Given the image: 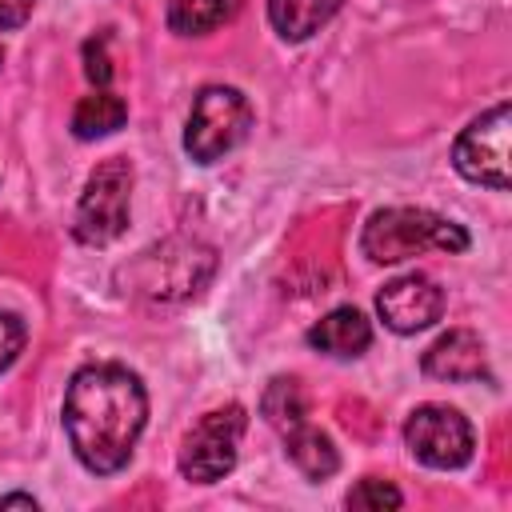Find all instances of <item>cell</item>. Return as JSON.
I'll list each match as a JSON object with an SVG mask.
<instances>
[{"label":"cell","mask_w":512,"mask_h":512,"mask_svg":"<svg viewBox=\"0 0 512 512\" xmlns=\"http://www.w3.org/2000/svg\"><path fill=\"white\" fill-rule=\"evenodd\" d=\"M148 420V392L136 372L124 364H88L68 380L64 392V428L76 460L112 476L132 460V448Z\"/></svg>","instance_id":"6da1fadb"},{"label":"cell","mask_w":512,"mask_h":512,"mask_svg":"<svg viewBox=\"0 0 512 512\" xmlns=\"http://www.w3.org/2000/svg\"><path fill=\"white\" fill-rule=\"evenodd\" d=\"M360 248L372 264H400L420 252H464L468 232L432 208H380L368 216Z\"/></svg>","instance_id":"7a4b0ae2"},{"label":"cell","mask_w":512,"mask_h":512,"mask_svg":"<svg viewBox=\"0 0 512 512\" xmlns=\"http://www.w3.org/2000/svg\"><path fill=\"white\" fill-rule=\"evenodd\" d=\"M212 272H216V252L208 244L188 240V236H172V240L140 252L124 276H128L132 292L160 300V304H172V300L196 296L212 280Z\"/></svg>","instance_id":"3957f363"},{"label":"cell","mask_w":512,"mask_h":512,"mask_svg":"<svg viewBox=\"0 0 512 512\" xmlns=\"http://www.w3.org/2000/svg\"><path fill=\"white\" fill-rule=\"evenodd\" d=\"M248 128H252L248 96L228 84H208L192 100L188 128H184V152L196 164H216L248 136Z\"/></svg>","instance_id":"277c9868"},{"label":"cell","mask_w":512,"mask_h":512,"mask_svg":"<svg viewBox=\"0 0 512 512\" xmlns=\"http://www.w3.org/2000/svg\"><path fill=\"white\" fill-rule=\"evenodd\" d=\"M244 428H248L244 404H224V408L204 412L188 428V436L180 444V460L176 464H180L184 480H192V484H216V480H224L236 468Z\"/></svg>","instance_id":"5b68a950"},{"label":"cell","mask_w":512,"mask_h":512,"mask_svg":"<svg viewBox=\"0 0 512 512\" xmlns=\"http://www.w3.org/2000/svg\"><path fill=\"white\" fill-rule=\"evenodd\" d=\"M132 164L112 156L92 168L80 208H76V236L84 244H112L128 228V200H132Z\"/></svg>","instance_id":"8992f818"},{"label":"cell","mask_w":512,"mask_h":512,"mask_svg":"<svg viewBox=\"0 0 512 512\" xmlns=\"http://www.w3.org/2000/svg\"><path fill=\"white\" fill-rule=\"evenodd\" d=\"M508 132H512V108L500 100L484 116H476L452 144V164L464 180L504 192L508 188Z\"/></svg>","instance_id":"52a82bcc"},{"label":"cell","mask_w":512,"mask_h":512,"mask_svg":"<svg viewBox=\"0 0 512 512\" xmlns=\"http://www.w3.org/2000/svg\"><path fill=\"white\" fill-rule=\"evenodd\" d=\"M408 452L428 468H464L472 460V424L448 404H420L404 424Z\"/></svg>","instance_id":"ba28073f"},{"label":"cell","mask_w":512,"mask_h":512,"mask_svg":"<svg viewBox=\"0 0 512 512\" xmlns=\"http://www.w3.org/2000/svg\"><path fill=\"white\" fill-rule=\"evenodd\" d=\"M376 312L380 320L400 332V336H412V332H424L440 320L444 312V288L432 280V276H420V272H408V276H396L388 280L380 292H376Z\"/></svg>","instance_id":"9c48e42d"},{"label":"cell","mask_w":512,"mask_h":512,"mask_svg":"<svg viewBox=\"0 0 512 512\" xmlns=\"http://www.w3.org/2000/svg\"><path fill=\"white\" fill-rule=\"evenodd\" d=\"M420 368L432 380H452V384H472V380H488V352L484 340L472 328H452L444 332L420 360Z\"/></svg>","instance_id":"30bf717a"},{"label":"cell","mask_w":512,"mask_h":512,"mask_svg":"<svg viewBox=\"0 0 512 512\" xmlns=\"http://www.w3.org/2000/svg\"><path fill=\"white\" fill-rule=\"evenodd\" d=\"M308 344H312L316 352L352 360V356H360V352L372 344V324L364 320L360 308H332L324 320H316V324L308 328Z\"/></svg>","instance_id":"8fae6325"},{"label":"cell","mask_w":512,"mask_h":512,"mask_svg":"<svg viewBox=\"0 0 512 512\" xmlns=\"http://www.w3.org/2000/svg\"><path fill=\"white\" fill-rule=\"evenodd\" d=\"M280 436H284V452H288V460H292L308 480H328V476L340 468L336 444L328 440V432L312 428L308 420L292 424V428L280 432Z\"/></svg>","instance_id":"7c38bea8"},{"label":"cell","mask_w":512,"mask_h":512,"mask_svg":"<svg viewBox=\"0 0 512 512\" xmlns=\"http://www.w3.org/2000/svg\"><path fill=\"white\" fill-rule=\"evenodd\" d=\"M344 0H268V20L280 32V40H308L312 32H320Z\"/></svg>","instance_id":"4fadbf2b"},{"label":"cell","mask_w":512,"mask_h":512,"mask_svg":"<svg viewBox=\"0 0 512 512\" xmlns=\"http://www.w3.org/2000/svg\"><path fill=\"white\" fill-rule=\"evenodd\" d=\"M128 120V104L108 92V88H96L92 96H84L72 112V132L80 140H100V136H112L116 128H124Z\"/></svg>","instance_id":"5bb4252c"},{"label":"cell","mask_w":512,"mask_h":512,"mask_svg":"<svg viewBox=\"0 0 512 512\" xmlns=\"http://www.w3.org/2000/svg\"><path fill=\"white\" fill-rule=\"evenodd\" d=\"M260 412H264V420H268L276 432H288L292 424L308 420V400H304L300 380H296V376H276V380L264 388V396H260Z\"/></svg>","instance_id":"9a60e30c"},{"label":"cell","mask_w":512,"mask_h":512,"mask_svg":"<svg viewBox=\"0 0 512 512\" xmlns=\"http://www.w3.org/2000/svg\"><path fill=\"white\" fill-rule=\"evenodd\" d=\"M232 16V0H168V28L176 36H204Z\"/></svg>","instance_id":"2e32d148"},{"label":"cell","mask_w":512,"mask_h":512,"mask_svg":"<svg viewBox=\"0 0 512 512\" xmlns=\"http://www.w3.org/2000/svg\"><path fill=\"white\" fill-rule=\"evenodd\" d=\"M348 508H400L404 504V496L392 488V484H384V480H376V476H368V480H360L352 492H348V500H344Z\"/></svg>","instance_id":"e0dca14e"},{"label":"cell","mask_w":512,"mask_h":512,"mask_svg":"<svg viewBox=\"0 0 512 512\" xmlns=\"http://www.w3.org/2000/svg\"><path fill=\"white\" fill-rule=\"evenodd\" d=\"M24 340H28V328L16 312H4L0 308V372H8L16 364V356L24 352Z\"/></svg>","instance_id":"ac0fdd59"},{"label":"cell","mask_w":512,"mask_h":512,"mask_svg":"<svg viewBox=\"0 0 512 512\" xmlns=\"http://www.w3.org/2000/svg\"><path fill=\"white\" fill-rule=\"evenodd\" d=\"M84 76H88L96 88H108L112 64H108V40H104V36L84 40Z\"/></svg>","instance_id":"d6986e66"},{"label":"cell","mask_w":512,"mask_h":512,"mask_svg":"<svg viewBox=\"0 0 512 512\" xmlns=\"http://www.w3.org/2000/svg\"><path fill=\"white\" fill-rule=\"evenodd\" d=\"M32 4H36V0H0V32L20 28V24L32 16Z\"/></svg>","instance_id":"ffe728a7"},{"label":"cell","mask_w":512,"mask_h":512,"mask_svg":"<svg viewBox=\"0 0 512 512\" xmlns=\"http://www.w3.org/2000/svg\"><path fill=\"white\" fill-rule=\"evenodd\" d=\"M0 508H32L36 512V500L32 496H0Z\"/></svg>","instance_id":"44dd1931"},{"label":"cell","mask_w":512,"mask_h":512,"mask_svg":"<svg viewBox=\"0 0 512 512\" xmlns=\"http://www.w3.org/2000/svg\"><path fill=\"white\" fill-rule=\"evenodd\" d=\"M0 60H4V52H0Z\"/></svg>","instance_id":"7402d4cb"}]
</instances>
